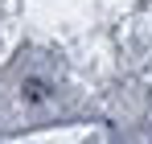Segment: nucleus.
Masks as SVG:
<instances>
[{"instance_id":"f257e3e1","label":"nucleus","mask_w":152,"mask_h":144,"mask_svg":"<svg viewBox=\"0 0 152 144\" xmlns=\"http://www.w3.org/2000/svg\"><path fill=\"white\" fill-rule=\"evenodd\" d=\"M29 99H45V87L41 82H29Z\"/></svg>"}]
</instances>
